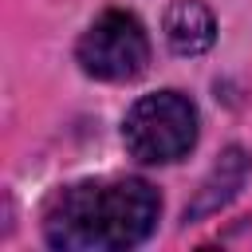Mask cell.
<instances>
[{
	"mask_svg": "<svg viewBox=\"0 0 252 252\" xmlns=\"http://www.w3.org/2000/svg\"><path fill=\"white\" fill-rule=\"evenodd\" d=\"M161 197L142 177H91L59 189L43 209V240L59 252H118L142 244Z\"/></svg>",
	"mask_w": 252,
	"mask_h": 252,
	"instance_id": "obj_1",
	"label": "cell"
},
{
	"mask_svg": "<svg viewBox=\"0 0 252 252\" xmlns=\"http://www.w3.org/2000/svg\"><path fill=\"white\" fill-rule=\"evenodd\" d=\"M201 134V118L189 94L158 91L142 94L122 118V146L142 165H169L181 161Z\"/></svg>",
	"mask_w": 252,
	"mask_h": 252,
	"instance_id": "obj_2",
	"label": "cell"
},
{
	"mask_svg": "<svg viewBox=\"0 0 252 252\" xmlns=\"http://www.w3.org/2000/svg\"><path fill=\"white\" fill-rule=\"evenodd\" d=\"M165 39L177 55H201L217 39V20L205 0H173L165 8Z\"/></svg>",
	"mask_w": 252,
	"mask_h": 252,
	"instance_id": "obj_4",
	"label": "cell"
},
{
	"mask_svg": "<svg viewBox=\"0 0 252 252\" xmlns=\"http://www.w3.org/2000/svg\"><path fill=\"white\" fill-rule=\"evenodd\" d=\"M79 67L102 83H130L150 67V35L134 12L106 8L75 47Z\"/></svg>",
	"mask_w": 252,
	"mask_h": 252,
	"instance_id": "obj_3",
	"label": "cell"
},
{
	"mask_svg": "<svg viewBox=\"0 0 252 252\" xmlns=\"http://www.w3.org/2000/svg\"><path fill=\"white\" fill-rule=\"evenodd\" d=\"M244 169H248V161H244V150H228V154L220 158V165L213 169V177H209L205 193L197 197V205H193V217L220 209V205H224V201H228V197L240 189V181H244Z\"/></svg>",
	"mask_w": 252,
	"mask_h": 252,
	"instance_id": "obj_5",
	"label": "cell"
}]
</instances>
